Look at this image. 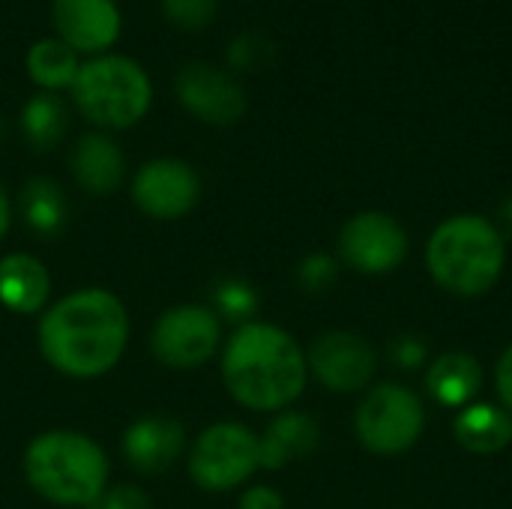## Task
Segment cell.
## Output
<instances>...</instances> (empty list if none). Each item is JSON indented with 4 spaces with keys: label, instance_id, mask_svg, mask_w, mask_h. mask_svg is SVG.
Listing matches in <instances>:
<instances>
[{
    "label": "cell",
    "instance_id": "6da1fadb",
    "mask_svg": "<svg viewBox=\"0 0 512 509\" xmlns=\"http://www.w3.org/2000/svg\"><path fill=\"white\" fill-rule=\"evenodd\" d=\"M132 342L126 303L99 285L75 288L48 303L36 321L39 357L69 381H96L120 366Z\"/></svg>",
    "mask_w": 512,
    "mask_h": 509
},
{
    "label": "cell",
    "instance_id": "7a4b0ae2",
    "mask_svg": "<svg viewBox=\"0 0 512 509\" xmlns=\"http://www.w3.org/2000/svg\"><path fill=\"white\" fill-rule=\"evenodd\" d=\"M219 375L240 408L279 414L294 408L309 384L306 348L285 327L255 318L225 336Z\"/></svg>",
    "mask_w": 512,
    "mask_h": 509
},
{
    "label": "cell",
    "instance_id": "3957f363",
    "mask_svg": "<svg viewBox=\"0 0 512 509\" xmlns=\"http://www.w3.org/2000/svg\"><path fill=\"white\" fill-rule=\"evenodd\" d=\"M24 483L36 498L60 509H93L111 486L105 447L78 429H45L21 453Z\"/></svg>",
    "mask_w": 512,
    "mask_h": 509
},
{
    "label": "cell",
    "instance_id": "277c9868",
    "mask_svg": "<svg viewBox=\"0 0 512 509\" xmlns=\"http://www.w3.org/2000/svg\"><path fill=\"white\" fill-rule=\"evenodd\" d=\"M507 246L486 216L462 213L441 222L426 243L432 279L456 297H483L504 273Z\"/></svg>",
    "mask_w": 512,
    "mask_h": 509
},
{
    "label": "cell",
    "instance_id": "5b68a950",
    "mask_svg": "<svg viewBox=\"0 0 512 509\" xmlns=\"http://www.w3.org/2000/svg\"><path fill=\"white\" fill-rule=\"evenodd\" d=\"M69 90L75 111L93 129L108 135L138 126L153 105V81L147 69L126 54L84 60Z\"/></svg>",
    "mask_w": 512,
    "mask_h": 509
},
{
    "label": "cell",
    "instance_id": "8992f818",
    "mask_svg": "<svg viewBox=\"0 0 512 509\" xmlns=\"http://www.w3.org/2000/svg\"><path fill=\"white\" fill-rule=\"evenodd\" d=\"M183 462L189 480L201 492H237L261 471L258 432H252L240 420H216L189 441Z\"/></svg>",
    "mask_w": 512,
    "mask_h": 509
},
{
    "label": "cell",
    "instance_id": "52a82bcc",
    "mask_svg": "<svg viewBox=\"0 0 512 509\" xmlns=\"http://www.w3.org/2000/svg\"><path fill=\"white\" fill-rule=\"evenodd\" d=\"M225 324L207 303H177L159 312L150 327V354L171 372H195L219 357Z\"/></svg>",
    "mask_w": 512,
    "mask_h": 509
},
{
    "label": "cell",
    "instance_id": "ba28073f",
    "mask_svg": "<svg viewBox=\"0 0 512 509\" xmlns=\"http://www.w3.org/2000/svg\"><path fill=\"white\" fill-rule=\"evenodd\" d=\"M426 426L423 402L414 390L402 384H378L372 387L354 414V432L360 444L375 456H399L408 453Z\"/></svg>",
    "mask_w": 512,
    "mask_h": 509
},
{
    "label": "cell",
    "instance_id": "9c48e42d",
    "mask_svg": "<svg viewBox=\"0 0 512 509\" xmlns=\"http://www.w3.org/2000/svg\"><path fill=\"white\" fill-rule=\"evenodd\" d=\"M201 195V174L177 156H156L144 162L129 180V198L135 210L153 222L186 219L201 204Z\"/></svg>",
    "mask_w": 512,
    "mask_h": 509
},
{
    "label": "cell",
    "instance_id": "30bf717a",
    "mask_svg": "<svg viewBox=\"0 0 512 509\" xmlns=\"http://www.w3.org/2000/svg\"><path fill=\"white\" fill-rule=\"evenodd\" d=\"M306 366L330 393H363L378 372V351L354 330H327L306 348Z\"/></svg>",
    "mask_w": 512,
    "mask_h": 509
},
{
    "label": "cell",
    "instance_id": "8fae6325",
    "mask_svg": "<svg viewBox=\"0 0 512 509\" xmlns=\"http://www.w3.org/2000/svg\"><path fill=\"white\" fill-rule=\"evenodd\" d=\"M177 102L207 126H234L246 114V90L228 72L204 60H189L174 75Z\"/></svg>",
    "mask_w": 512,
    "mask_h": 509
},
{
    "label": "cell",
    "instance_id": "7c38bea8",
    "mask_svg": "<svg viewBox=\"0 0 512 509\" xmlns=\"http://www.w3.org/2000/svg\"><path fill=\"white\" fill-rule=\"evenodd\" d=\"M408 255L405 228L381 210L351 216L339 231V258L357 273L384 276L396 270Z\"/></svg>",
    "mask_w": 512,
    "mask_h": 509
},
{
    "label": "cell",
    "instance_id": "4fadbf2b",
    "mask_svg": "<svg viewBox=\"0 0 512 509\" xmlns=\"http://www.w3.org/2000/svg\"><path fill=\"white\" fill-rule=\"evenodd\" d=\"M189 432L171 414L135 417L120 435V456L138 477H159L186 459Z\"/></svg>",
    "mask_w": 512,
    "mask_h": 509
},
{
    "label": "cell",
    "instance_id": "5bb4252c",
    "mask_svg": "<svg viewBox=\"0 0 512 509\" xmlns=\"http://www.w3.org/2000/svg\"><path fill=\"white\" fill-rule=\"evenodd\" d=\"M51 24L60 42L90 57L108 54L123 27L114 0H51Z\"/></svg>",
    "mask_w": 512,
    "mask_h": 509
},
{
    "label": "cell",
    "instance_id": "9a60e30c",
    "mask_svg": "<svg viewBox=\"0 0 512 509\" xmlns=\"http://www.w3.org/2000/svg\"><path fill=\"white\" fill-rule=\"evenodd\" d=\"M69 171L81 192L108 198L126 183V156L108 132L90 129L72 141Z\"/></svg>",
    "mask_w": 512,
    "mask_h": 509
},
{
    "label": "cell",
    "instance_id": "2e32d148",
    "mask_svg": "<svg viewBox=\"0 0 512 509\" xmlns=\"http://www.w3.org/2000/svg\"><path fill=\"white\" fill-rule=\"evenodd\" d=\"M51 270L33 252L0 255V306L12 315H42L51 303Z\"/></svg>",
    "mask_w": 512,
    "mask_h": 509
},
{
    "label": "cell",
    "instance_id": "e0dca14e",
    "mask_svg": "<svg viewBox=\"0 0 512 509\" xmlns=\"http://www.w3.org/2000/svg\"><path fill=\"white\" fill-rule=\"evenodd\" d=\"M321 444V426L315 417L303 411H279L258 435V459L261 471H285L294 462L309 459Z\"/></svg>",
    "mask_w": 512,
    "mask_h": 509
},
{
    "label": "cell",
    "instance_id": "ac0fdd59",
    "mask_svg": "<svg viewBox=\"0 0 512 509\" xmlns=\"http://www.w3.org/2000/svg\"><path fill=\"white\" fill-rule=\"evenodd\" d=\"M15 213L24 219V225L42 237L54 240L66 231L69 225V198L66 189L45 174H33L21 183L18 198H15Z\"/></svg>",
    "mask_w": 512,
    "mask_h": 509
},
{
    "label": "cell",
    "instance_id": "d6986e66",
    "mask_svg": "<svg viewBox=\"0 0 512 509\" xmlns=\"http://www.w3.org/2000/svg\"><path fill=\"white\" fill-rule=\"evenodd\" d=\"M426 390L438 405L462 411L474 405V399L483 390V366L474 354L447 351L438 360H432L426 372Z\"/></svg>",
    "mask_w": 512,
    "mask_h": 509
},
{
    "label": "cell",
    "instance_id": "ffe728a7",
    "mask_svg": "<svg viewBox=\"0 0 512 509\" xmlns=\"http://www.w3.org/2000/svg\"><path fill=\"white\" fill-rule=\"evenodd\" d=\"M453 432L462 450L474 456H492L512 441V417L501 405L474 402L459 411Z\"/></svg>",
    "mask_w": 512,
    "mask_h": 509
},
{
    "label": "cell",
    "instance_id": "44dd1931",
    "mask_svg": "<svg viewBox=\"0 0 512 509\" xmlns=\"http://www.w3.org/2000/svg\"><path fill=\"white\" fill-rule=\"evenodd\" d=\"M18 129L24 144L33 153H48L54 150L66 132H69V105L60 99V93L36 90L18 114Z\"/></svg>",
    "mask_w": 512,
    "mask_h": 509
},
{
    "label": "cell",
    "instance_id": "7402d4cb",
    "mask_svg": "<svg viewBox=\"0 0 512 509\" xmlns=\"http://www.w3.org/2000/svg\"><path fill=\"white\" fill-rule=\"evenodd\" d=\"M81 54L72 51L66 42H60L57 36H45V39H36L30 48H27V57H24V69L30 75V81L39 87V90H48V93H60V90H69L75 84V75L81 69Z\"/></svg>",
    "mask_w": 512,
    "mask_h": 509
},
{
    "label": "cell",
    "instance_id": "603a6c76",
    "mask_svg": "<svg viewBox=\"0 0 512 509\" xmlns=\"http://www.w3.org/2000/svg\"><path fill=\"white\" fill-rule=\"evenodd\" d=\"M207 306L219 315L222 324L228 321V324L240 327V324L255 321V315L261 309V297L252 282H246L240 276H222V279H216Z\"/></svg>",
    "mask_w": 512,
    "mask_h": 509
},
{
    "label": "cell",
    "instance_id": "cb8c5ba5",
    "mask_svg": "<svg viewBox=\"0 0 512 509\" xmlns=\"http://www.w3.org/2000/svg\"><path fill=\"white\" fill-rule=\"evenodd\" d=\"M339 279V258L327 252H312L297 264V285L303 294H327Z\"/></svg>",
    "mask_w": 512,
    "mask_h": 509
},
{
    "label": "cell",
    "instance_id": "d4e9b609",
    "mask_svg": "<svg viewBox=\"0 0 512 509\" xmlns=\"http://www.w3.org/2000/svg\"><path fill=\"white\" fill-rule=\"evenodd\" d=\"M273 60V42L264 33H240L228 45V63L240 72H255Z\"/></svg>",
    "mask_w": 512,
    "mask_h": 509
},
{
    "label": "cell",
    "instance_id": "484cf974",
    "mask_svg": "<svg viewBox=\"0 0 512 509\" xmlns=\"http://www.w3.org/2000/svg\"><path fill=\"white\" fill-rule=\"evenodd\" d=\"M219 0H162V15L180 30H201L216 18Z\"/></svg>",
    "mask_w": 512,
    "mask_h": 509
},
{
    "label": "cell",
    "instance_id": "4316f807",
    "mask_svg": "<svg viewBox=\"0 0 512 509\" xmlns=\"http://www.w3.org/2000/svg\"><path fill=\"white\" fill-rule=\"evenodd\" d=\"M93 509H153V498L135 483H117L108 486V492Z\"/></svg>",
    "mask_w": 512,
    "mask_h": 509
},
{
    "label": "cell",
    "instance_id": "83f0119b",
    "mask_svg": "<svg viewBox=\"0 0 512 509\" xmlns=\"http://www.w3.org/2000/svg\"><path fill=\"white\" fill-rule=\"evenodd\" d=\"M237 509H285V498L279 489L267 483H255V486H243Z\"/></svg>",
    "mask_w": 512,
    "mask_h": 509
},
{
    "label": "cell",
    "instance_id": "f1b7e54d",
    "mask_svg": "<svg viewBox=\"0 0 512 509\" xmlns=\"http://www.w3.org/2000/svg\"><path fill=\"white\" fill-rule=\"evenodd\" d=\"M393 360L402 369H417V366L426 363V345L417 336H402V339L393 342Z\"/></svg>",
    "mask_w": 512,
    "mask_h": 509
},
{
    "label": "cell",
    "instance_id": "f546056e",
    "mask_svg": "<svg viewBox=\"0 0 512 509\" xmlns=\"http://www.w3.org/2000/svg\"><path fill=\"white\" fill-rule=\"evenodd\" d=\"M495 390H498L501 408L512 417V345L498 357V366H495Z\"/></svg>",
    "mask_w": 512,
    "mask_h": 509
},
{
    "label": "cell",
    "instance_id": "4dcf8cb0",
    "mask_svg": "<svg viewBox=\"0 0 512 509\" xmlns=\"http://www.w3.org/2000/svg\"><path fill=\"white\" fill-rule=\"evenodd\" d=\"M12 219H15V201H12V195H9L6 183L0 180V240L9 234Z\"/></svg>",
    "mask_w": 512,
    "mask_h": 509
},
{
    "label": "cell",
    "instance_id": "1f68e13d",
    "mask_svg": "<svg viewBox=\"0 0 512 509\" xmlns=\"http://www.w3.org/2000/svg\"><path fill=\"white\" fill-rule=\"evenodd\" d=\"M6 141V120H3V114H0V144Z\"/></svg>",
    "mask_w": 512,
    "mask_h": 509
},
{
    "label": "cell",
    "instance_id": "d6a6232c",
    "mask_svg": "<svg viewBox=\"0 0 512 509\" xmlns=\"http://www.w3.org/2000/svg\"><path fill=\"white\" fill-rule=\"evenodd\" d=\"M504 213H507V219H510V222H512V198H510V201H507V207H504Z\"/></svg>",
    "mask_w": 512,
    "mask_h": 509
}]
</instances>
